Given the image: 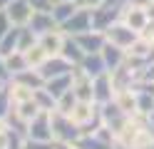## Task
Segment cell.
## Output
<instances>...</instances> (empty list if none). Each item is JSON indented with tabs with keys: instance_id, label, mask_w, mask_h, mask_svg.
Wrapping results in <instances>:
<instances>
[{
	"instance_id": "2",
	"label": "cell",
	"mask_w": 154,
	"mask_h": 149,
	"mask_svg": "<svg viewBox=\"0 0 154 149\" xmlns=\"http://www.w3.org/2000/svg\"><path fill=\"white\" fill-rule=\"evenodd\" d=\"M137 35L139 33H134V30L129 27V25H124L122 20H114V23L104 30V37H107V42H112V45H119L122 50H127L134 40H137Z\"/></svg>"
},
{
	"instance_id": "13",
	"label": "cell",
	"mask_w": 154,
	"mask_h": 149,
	"mask_svg": "<svg viewBox=\"0 0 154 149\" xmlns=\"http://www.w3.org/2000/svg\"><path fill=\"white\" fill-rule=\"evenodd\" d=\"M65 37H67V35L62 33V27H57V30H50V33L40 35V37H37V42L45 47L47 55H60V47H62V42H65Z\"/></svg>"
},
{
	"instance_id": "7",
	"label": "cell",
	"mask_w": 154,
	"mask_h": 149,
	"mask_svg": "<svg viewBox=\"0 0 154 149\" xmlns=\"http://www.w3.org/2000/svg\"><path fill=\"white\" fill-rule=\"evenodd\" d=\"M70 37H72V35H70ZM75 40H77V45L82 47L85 55L102 52L104 42H107V37H104L102 30H87V33H80V35H75Z\"/></svg>"
},
{
	"instance_id": "21",
	"label": "cell",
	"mask_w": 154,
	"mask_h": 149,
	"mask_svg": "<svg viewBox=\"0 0 154 149\" xmlns=\"http://www.w3.org/2000/svg\"><path fill=\"white\" fill-rule=\"evenodd\" d=\"M77 8H80V5H77L75 0H65V3H52L50 13H52V17L57 20V23L62 25L67 17H72V15H75V10H77Z\"/></svg>"
},
{
	"instance_id": "15",
	"label": "cell",
	"mask_w": 154,
	"mask_h": 149,
	"mask_svg": "<svg viewBox=\"0 0 154 149\" xmlns=\"http://www.w3.org/2000/svg\"><path fill=\"white\" fill-rule=\"evenodd\" d=\"M60 57H65L70 65H80L82 57H85V52H82V47L77 45V40L67 35L65 42H62V47H60Z\"/></svg>"
},
{
	"instance_id": "18",
	"label": "cell",
	"mask_w": 154,
	"mask_h": 149,
	"mask_svg": "<svg viewBox=\"0 0 154 149\" xmlns=\"http://www.w3.org/2000/svg\"><path fill=\"white\" fill-rule=\"evenodd\" d=\"M8 95H10V102H13V104H20V102L32 99L35 89L27 87V85H23V82H15V79H10V82H8Z\"/></svg>"
},
{
	"instance_id": "24",
	"label": "cell",
	"mask_w": 154,
	"mask_h": 149,
	"mask_svg": "<svg viewBox=\"0 0 154 149\" xmlns=\"http://www.w3.org/2000/svg\"><path fill=\"white\" fill-rule=\"evenodd\" d=\"M32 99L37 102V107L40 109H45V112H55V104H57V99L47 92L45 87H37L35 89V95H32Z\"/></svg>"
},
{
	"instance_id": "17",
	"label": "cell",
	"mask_w": 154,
	"mask_h": 149,
	"mask_svg": "<svg viewBox=\"0 0 154 149\" xmlns=\"http://www.w3.org/2000/svg\"><path fill=\"white\" fill-rule=\"evenodd\" d=\"M47 92H50L55 99L60 97V95H65L67 89L72 87V72H67V75H60V77H52V79H45V85H42Z\"/></svg>"
},
{
	"instance_id": "34",
	"label": "cell",
	"mask_w": 154,
	"mask_h": 149,
	"mask_svg": "<svg viewBox=\"0 0 154 149\" xmlns=\"http://www.w3.org/2000/svg\"><path fill=\"white\" fill-rule=\"evenodd\" d=\"M147 129H149V132L154 134V109H152V112L147 114Z\"/></svg>"
},
{
	"instance_id": "11",
	"label": "cell",
	"mask_w": 154,
	"mask_h": 149,
	"mask_svg": "<svg viewBox=\"0 0 154 149\" xmlns=\"http://www.w3.org/2000/svg\"><path fill=\"white\" fill-rule=\"evenodd\" d=\"M119 10L122 8H109V5H100V8H94L90 10L92 13V30H107L114 20H119Z\"/></svg>"
},
{
	"instance_id": "30",
	"label": "cell",
	"mask_w": 154,
	"mask_h": 149,
	"mask_svg": "<svg viewBox=\"0 0 154 149\" xmlns=\"http://www.w3.org/2000/svg\"><path fill=\"white\" fill-rule=\"evenodd\" d=\"M75 3L80 5V8H85V10H94V8H100L104 0H75Z\"/></svg>"
},
{
	"instance_id": "36",
	"label": "cell",
	"mask_w": 154,
	"mask_h": 149,
	"mask_svg": "<svg viewBox=\"0 0 154 149\" xmlns=\"http://www.w3.org/2000/svg\"><path fill=\"white\" fill-rule=\"evenodd\" d=\"M10 3H13V0H0V10H5V8L10 5Z\"/></svg>"
},
{
	"instance_id": "27",
	"label": "cell",
	"mask_w": 154,
	"mask_h": 149,
	"mask_svg": "<svg viewBox=\"0 0 154 149\" xmlns=\"http://www.w3.org/2000/svg\"><path fill=\"white\" fill-rule=\"evenodd\" d=\"M35 42H37V35H35L27 25H23V27H20V45H17V50H23V52H25V50L32 47Z\"/></svg>"
},
{
	"instance_id": "37",
	"label": "cell",
	"mask_w": 154,
	"mask_h": 149,
	"mask_svg": "<svg viewBox=\"0 0 154 149\" xmlns=\"http://www.w3.org/2000/svg\"><path fill=\"white\" fill-rule=\"evenodd\" d=\"M5 85H8V82H3V79H0V89H3V87H5Z\"/></svg>"
},
{
	"instance_id": "4",
	"label": "cell",
	"mask_w": 154,
	"mask_h": 149,
	"mask_svg": "<svg viewBox=\"0 0 154 149\" xmlns=\"http://www.w3.org/2000/svg\"><path fill=\"white\" fill-rule=\"evenodd\" d=\"M27 139H52V117H50V112L40 109L27 122Z\"/></svg>"
},
{
	"instance_id": "1",
	"label": "cell",
	"mask_w": 154,
	"mask_h": 149,
	"mask_svg": "<svg viewBox=\"0 0 154 149\" xmlns=\"http://www.w3.org/2000/svg\"><path fill=\"white\" fill-rule=\"evenodd\" d=\"M52 117V139L55 142H70L75 144L77 139H80V127H77L75 122L67 114H60V112H50Z\"/></svg>"
},
{
	"instance_id": "8",
	"label": "cell",
	"mask_w": 154,
	"mask_h": 149,
	"mask_svg": "<svg viewBox=\"0 0 154 149\" xmlns=\"http://www.w3.org/2000/svg\"><path fill=\"white\" fill-rule=\"evenodd\" d=\"M32 13H35V8L27 3V0H13V3L5 8V15L10 17V23L17 25V27H23V25L30 23Z\"/></svg>"
},
{
	"instance_id": "22",
	"label": "cell",
	"mask_w": 154,
	"mask_h": 149,
	"mask_svg": "<svg viewBox=\"0 0 154 149\" xmlns=\"http://www.w3.org/2000/svg\"><path fill=\"white\" fill-rule=\"evenodd\" d=\"M75 147H77V149H117L114 144L102 142L97 134H80V139L75 142Z\"/></svg>"
},
{
	"instance_id": "5",
	"label": "cell",
	"mask_w": 154,
	"mask_h": 149,
	"mask_svg": "<svg viewBox=\"0 0 154 149\" xmlns=\"http://www.w3.org/2000/svg\"><path fill=\"white\" fill-rule=\"evenodd\" d=\"M65 35H80V33H87V30H92V13L85 8H77L72 17H67L65 23L60 25Z\"/></svg>"
},
{
	"instance_id": "39",
	"label": "cell",
	"mask_w": 154,
	"mask_h": 149,
	"mask_svg": "<svg viewBox=\"0 0 154 149\" xmlns=\"http://www.w3.org/2000/svg\"><path fill=\"white\" fill-rule=\"evenodd\" d=\"M147 149H154V142H152V144H149V147H147Z\"/></svg>"
},
{
	"instance_id": "35",
	"label": "cell",
	"mask_w": 154,
	"mask_h": 149,
	"mask_svg": "<svg viewBox=\"0 0 154 149\" xmlns=\"http://www.w3.org/2000/svg\"><path fill=\"white\" fill-rule=\"evenodd\" d=\"M55 149H77L75 144H70V142H57L55 144Z\"/></svg>"
},
{
	"instance_id": "40",
	"label": "cell",
	"mask_w": 154,
	"mask_h": 149,
	"mask_svg": "<svg viewBox=\"0 0 154 149\" xmlns=\"http://www.w3.org/2000/svg\"><path fill=\"white\" fill-rule=\"evenodd\" d=\"M52 3H65V0H52Z\"/></svg>"
},
{
	"instance_id": "16",
	"label": "cell",
	"mask_w": 154,
	"mask_h": 149,
	"mask_svg": "<svg viewBox=\"0 0 154 149\" xmlns=\"http://www.w3.org/2000/svg\"><path fill=\"white\" fill-rule=\"evenodd\" d=\"M80 67H82L92 79L97 77V75H102V72H107V65H104V60H102V52L85 55V57H82V62H80Z\"/></svg>"
},
{
	"instance_id": "32",
	"label": "cell",
	"mask_w": 154,
	"mask_h": 149,
	"mask_svg": "<svg viewBox=\"0 0 154 149\" xmlns=\"http://www.w3.org/2000/svg\"><path fill=\"white\" fill-rule=\"evenodd\" d=\"M142 79H144V82H154V60H152V62H149L147 67H144V72H142Z\"/></svg>"
},
{
	"instance_id": "26",
	"label": "cell",
	"mask_w": 154,
	"mask_h": 149,
	"mask_svg": "<svg viewBox=\"0 0 154 149\" xmlns=\"http://www.w3.org/2000/svg\"><path fill=\"white\" fill-rule=\"evenodd\" d=\"M13 109L17 112V117L23 119V122H30V119L40 112V107H37L35 99H27V102H20V104H13Z\"/></svg>"
},
{
	"instance_id": "28",
	"label": "cell",
	"mask_w": 154,
	"mask_h": 149,
	"mask_svg": "<svg viewBox=\"0 0 154 149\" xmlns=\"http://www.w3.org/2000/svg\"><path fill=\"white\" fill-rule=\"evenodd\" d=\"M55 139H25L23 149H55Z\"/></svg>"
},
{
	"instance_id": "12",
	"label": "cell",
	"mask_w": 154,
	"mask_h": 149,
	"mask_svg": "<svg viewBox=\"0 0 154 149\" xmlns=\"http://www.w3.org/2000/svg\"><path fill=\"white\" fill-rule=\"evenodd\" d=\"M112 102L117 104L127 117L137 114V89H132V87L129 89H117L114 97H112Z\"/></svg>"
},
{
	"instance_id": "31",
	"label": "cell",
	"mask_w": 154,
	"mask_h": 149,
	"mask_svg": "<svg viewBox=\"0 0 154 149\" xmlns=\"http://www.w3.org/2000/svg\"><path fill=\"white\" fill-rule=\"evenodd\" d=\"M35 10H50L52 8V0H27Z\"/></svg>"
},
{
	"instance_id": "14",
	"label": "cell",
	"mask_w": 154,
	"mask_h": 149,
	"mask_svg": "<svg viewBox=\"0 0 154 149\" xmlns=\"http://www.w3.org/2000/svg\"><path fill=\"white\" fill-rule=\"evenodd\" d=\"M124 57H127V52H124V50H122L119 45L104 42V47H102V60H104V65H107V72L117 70V67L124 62Z\"/></svg>"
},
{
	"instance_id": "9",
	"label": "cell",
	"mask_w": 154,
	"mask_h": 149,
	"mask_svg": "<svg viewBox=\"0 0 154 149\" xmlns=\"http://www.w3.org/2000/svg\"><path fill=\"white\" fill-rule=\"evenodd\" d=\"M27 27H30L32 33L40 37V35H45V33H50V30H57V27H60V23L52 17L50 10H35L32 17H30V23H27Z\"/></svg>"
},
{
	"instance_id": "25",
	"label": "cell",
	"mask_w": 154,
	"mask_h": 149,
	"mask_svg": "<svg viewBox=\"0 0 154 149\" xmlns=\"http://www.w3.org/2000/svg\"><path fill=\"white\" fill-rule=\"evenodd\" d=\"M75 104H77V97H75L72 87H70L65 95H60V97H57L55 112H60V114H67V117H70V112H72V107H75Z\"/></svg>"
},
{
	"instance_id": "38",
	"label": "cell",
	"mask_w": 154,
	"mask_h": 149,
	"mask_svg": "<svg viewBox=\"0 0 154 149\" xmlns=\"http://www.w3.org/2000/svg\"><path fill=\"white\" fill-rule=\"evenodd\" d=\"M119 3H122V5H127V3H129V0H119Z\"/></svg>"
},
{
	"instance_id": "29",
	"label": "cell",
	"mask_w": 154,
	"mask_h": 149,
	"mask_svg": "<svg viewBox=\"0 0 154 149\" xmlns=\"http://www.w3.org/2000/svg\"><path fill=\"white\" fill-rule=\"evenodd\" d=\"M10 27H13L10 17L5 15V10H0V37H3V35H5V33H8V30H10Z\"/></svg>"
},
{
	"instance_id": "19",
	"label": "cell",
	"mask_w": 154,
	"mask_h": 149,
	"mask_svg": "<svg viewBox=\"0 0 154 149\" xmlns=\"http://www.w3.org/2000/svg\"><path fill=\"white\" fill-rule=\"evenodd\" d=\"M17 45H20V27L13 25L3 37H0V55L8 57L10 52H15V50H17Z\"/></svg>"
},
{
	"instance_id": "3",
	"label": "cell",
	"mask_w": 154,
	"mask_h": 149,
	"mask_svg": "<svg viewBox=\"0 0 154 149\" xmlns=\"http://www.w3.org/2000/svg\"><path fill=\"white\" fill-rule=\"evenodd\" d=\"M119 20H122L124 25H129L134 33H142V30L149 25V15H147V10L139 8V5H134V3L122 5V10H119Z\"/></svg>"
},
{
	"instance_id": "10",
	"label": "cell",
	"mask_w": 154,
	"mask_h": 149,
	"mask_svg": "<svg viewBox=\"0 0 154 149\" xmlns=\"http://www.w3.org/2000/svg\"><path fill=\"white\" fill-rule=\"evenodd\" d=\"M92 89H94V102L97 104H107L114 97V85H112V75L102 72L92 79Z\"/></svg>"
},
{
	"instance_id": "20",
	"label": "cell",
	"mask_w": 154,
	"mask_h": 149,
	"mask_svg": "<svg viewBox=\"0 0 154 149\" xmlns=\"http://www.w3.org/2000/svg\"><path fill=\"white\" fill-rule=\"evenodd\" d=\"M30 65H27V60H25V52L23 50H15V52H10L5 57V70H8V75L15 77L17 72H23V70H27Z\"/></svg>"
},
{
	"instance_id": "23",
	"label": "cell",
	"mask_w": 154,
	"mask_h": 149,
	"mask_svg": "<svg viewBox=\"0 0 154 149\" xmlns=\"http://www.w3.org/2000/svg\"><path fill=\"white\" fill-rule=\"evenodd\" d=\"M47 57H50V55L45 52V47H42L40 42H35L32 47H27V50H25V60H27V65H30L32 70H37Z\"/></svg>"
},
{
	"instance_id": "6",
	"label": "cell",
	"mask_w": 154,
	"mask_h": 149,
	"mask_svg": "<svg viewBox=\"0 0 154 149\" xmlns=\"http://www.w3.org/2000/svg\"><path fill=\"white\" fill-rule=\"evenodd\" d=\"M72 67H75V65H70L65 57H60V55H50L40 67H37V72L42 75V79H52V77H60V75L72 72Z\"/></svg>"
},
{
	"instance_id": "33",
	"label": "cell",
	"mask_w": 154,
	"mask_h": 149,
	"mask_svg": "<svg viewBox=\"0 0 154 149\" xmlns=\"http://www.w3.org/2000/svg\"><path fill=\"white\" fill-rule=\"evenodd\" d=\"M0 79L3 82H10V75H8V70H5V57L0 55Z\"/></svg>"
}]
</instances>
